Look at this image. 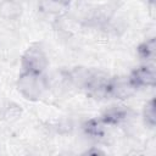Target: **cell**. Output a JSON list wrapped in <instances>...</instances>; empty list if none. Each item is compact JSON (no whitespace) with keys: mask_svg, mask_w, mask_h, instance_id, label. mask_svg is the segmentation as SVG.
Returning a JSON list of instances; mask_svg holds the SVG:
<instances>
[{"mask_svg":"<svg viewBox=\"0 0 156 156\" xmlns=\"http://www.w3.org/2000/svg\"><path fill=\"white\" fill-rule=\"evenodd\" d=\"M48 65L45 52L39 46H30L22 56V67L26 72L41 73Z\"/></svg>","mask_w":156,"mask_h":156,"instance_id":"7a4b0ae2","label":"cell"},{"mask_svg":"<svg viewBox=\"0 0 156 156\" xmlns=\"http://www.w3.org/2000/svg\"><path fill=\"white\" fill-rule=\"evenodd\" d=\"M139 55L145 60H152L155 57V39L151 38L150 40L143 43L138 49Z\"/></svg>","mask_w":156,"mask_h":156,"instance_id":"8992f818","label":"cell"},{"mask_svg":"<svg viewBox=\"0 0 156 156\" xmlns=\"http://www.w3.org/2000/svg\"><path fill=\"white\" fill-rule=\"evenodd\" d=\"M144 117L146 123H149L151 127L155 124V107H154V100H151L147 105H145L144 108Z\"/></svg>","mask_w":156,"mask_h":156,"instance_id":"52a82bcc","label":"cell"},{"mask_svg":"<svg viewBox=\"0 0 156 156\" xmlns=\"http://www.w3.org/2000/svg\"><path fill=\"white\" fill-rule=\"evenodd\" d=\"M151 1H152V0H151Z\"/></svg>","mask_w":156,"mask_h":156,"instance_id":"9c48e42d","label":"cell"},{"mask_svg":"<svg viewBox=\"0 0 156 156\" xmlns=\"http://www.w3.org/2000/svg\"><path fill=\"white\" fill-rule=\"evenodd\" d=\"M52 1H55V2H57L60 5H68L71 2V0H52Z\"/></svg>","mask_w":156,"mask_h":156,"instance_id":"ba28073f","label":"cell"},{"mask_svg":"<svg viewBox=\"0 0 156 156\" xmlns=\"http://www.w3.org/2000/svg\"><path fill=\"white\" fill-rule=\"evenodd\" d=\"M0 12H1V15L4 17L13 18V17H17L21 13V6L15 1L9 0V1H5V2L1 4Z\"/></svg>","mask_w":156,"mask_h":156,"instance_id":"277c9868","label":"cell"},{"mask_svg":"<svg viewBox=\"0 0 156 156\" xmlns=\"http://www.w3.org/2000/svg\"><path fill=\"white\" fill-rule=\"evenodd\" d=\"M128 80L134 89L140 88V87L154 85L155 84V71L152 67H146V66L140 67L132 72Z\"/></svg>","mask_w":156,"mask_h":156,"instance_id":"3957f363","label":"cell"},{"mask_svg":"<svg viewBox=\"0 0 156 156\" xmlns=\"http://www.w3.org/2000/svg\"><path fill=\"white\" fill-rule=\"evenodd\" d=\"M127 115V111L124 108L121 107H112L110 110H107L104 116H102V121L104 122H108V123H117L121 119H123Z\"/></svg>","mask_w":156,"mask_h":156,"instance_id":"5b68a950","label":"cell"},{"mask_svg":"<svg viewBox=\"0 0 156 156\" xmlns=\"http://www.w3.org/2000/svg\"><path fill=\"white\" fill-rule=\"evenodd\" d=\"M45 89V82L41 77V73L26 72L21 74L18 79V90L27 99L34 100L38 99L43 90Z\"/></svg>","mask_w":156,"mask_h":156,"instance_id":"6da1fadb","label":"cell"}]
</instances>
